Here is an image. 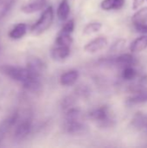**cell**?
I'll return each instance as SVG.
<instances>
[{
  "label": "cell",
  "instance_id": "1",
  "mask_svg": "<svg viewBox=\"0 0 147 148\" xmlns=\"http://www.w3.org/2000/svg\"><path fill=\"white\" fill-rule=\"evenodd\" d=\"M0 71L5 76L21 83H24L33 77H39L33 75L27 68H21L11 65H3L0 67ZM40 78V77H39Z\"/></svg>",
  "mask_w": 147,
  "mask_h": 148
},
{
  "label": "cell",
  "instance_id": "2",
  "mask_svg": "<svg viewBox=\"0 0 147 148\" xmlns=\"http://www.w3.org/2000/svg\"><path fill=\"white\" fill-rule=\"evenodd\" d=\"M54 21V10L52 6H49L42 14L38 21L32 26L31 33L35 36H38L45 32L50 28Z\"/></svg>",
  "mask_w": 147,
  "mask_h": 148
},
{
  "label": "cell",
  "instance_id": "3",
  "mask_svg": "<svg viewBox=\"0 0 147 148\" xmlns=\"http://www.w3.org/2000/svg\"><path fill=\"white\" fill-rule=\"evenodd\" d=\"M88 117L101 127H109L113 122L110 116V110L107 106H102L93 109L89 112Z\"/></svg>",
  "mask_w": 147,
  "mask_h": 148
},
{
  "label": "cell",
  "instance_id": "4",
  "mask_svg": "<svg viewBox=\"0 0 147 148\" xmlns=\"http://www.w3.org/2000/svg\"><path fill=\"white\" fill-rule=\"evenodd\" d=\"M16 125V126L15 132H14V137L18 140L25 139L29 135L32 128L31 119L29 117H26L23 119L22 121H20V122H18L17 121Z\"/></svg>",
  "mask_w": 147,
  "mask_h": 148
},
{
  "label": "cell",
  "instance_id": "5",
  "mask_svg": "<svg viewBox=\"0 0 147 148\" xmlns=\"http://www.w3.org/2000/svg\"><path fill=\"white\" fill-rule=\"evenodd\" d=\"M87 127L80 121V119L68 120L65 119L64 122V130L69 134H81L85 133Z\"/></svg>",
  "mask_w": 147,
  "mask_h": 148
},
{
  "label": "cell",
  "instance_id": "6",
  "mask_svg": "<svg viewBox=\"0 0 147 148\" xmlns=\"http://www.w3.org/2000/svg\"><path fill=\"white\" fill-rule=\"evenodd\" d=\"M18 119H19V114L16 112L11 115H10L9 117H7L6 119H4L0 123V143L3 140V139L10 130V128L16 125Z\"/></svg>",
  "mask_w": 147,
  "mask_h": 148
},
{
  "label": "cell",
  "instance_id": "7",
  "mask_svg": "<svg viewBox=\"0 0 147 148\" xmlns=\"http://www.w3.org/2000/svg\"><path fill=\"white\" fill-rule=\"evenodd\" d=\"M108 44V41L107 39V37L105 36H99L92 41H90L89 42H88L85 47H84V50L88 53H96L100 50L104 49Z\"/></svg>",
  "mask_w": 147,
  "mask_h": 148
},
{
  "label": "cell",
  "instance_id": "8",
  "mask_svg": "<svg viewBox=\"0 0 147 148\" xmlns=\"http://www.w3.org/2000/svg\"><path fill=\"white\" fill-rule=\"evenodd\" d=\"M27 69L35 75L39 76L45 69V64L43 62L37 57H30L27 62Z\"/></svg>",
  "mask_w": 147,
  "mask_h": 148
},
{
  "label": "cell",
  "instance_id": "9",
  "mask_svg": "<svg viewBox=\"0 0 147 148\" xmlns=\"http://www.w3.org/2000/svg\"><path fill=\"white\" fill-rule=\"evenodd\" d=\"M79 78V72L77 70H69L62 74L60 77V82L64 87L73 86Z\"/></svg>",
  "mask_w": 147,
  "mask_h": 148
},
{
  "label": "cell",
  "instance_id": "10",
  "mask_svg": "<svg viewBox=\"0 0 147 148\" xmlns=\"http://www.w3.org/2000/svg\"><path fill=\"white\" fill-rule=\"evenodd\" d=\"M46 3H47V0H35L31 3L24 4L21 8V10L25 14H32L42 10L46 5Z\"/></svg>",
  "mask_w": 147,
  "mask_h": 148
},
{
  "label": "cell",
  "instance_id": "11",
  "mask_svg": "<svg viewBox=\"0 0 147 148\" xmlns=\"http://www.w3.org/2000/svg\"><path fill=\"white\" fill-rule=\"evenodd\" d=\"M70 55V47L68 46H57L52 49L51 56L55 61H64Z\"/></svg>",
  "mask_w": 147,
  "mask_h": 148
},
{
  "label": "cell",
  "instance_id": "12",
  "mask_svg": "<svg viewBox=\"0 0 147 148\" xmlns=\"http://www.w3.org/2000/svg\"><path fill=\"white\" fill-rule=\"evenodd\" d=\"M146 102H147L146 89L138 91L136 94L130 96L126 100V104L128 106H134V105H139V104H142V103H146Z\"/></svg>",
  "mask_w": 147,
  "mask_h": 148
},
{
  "label": "cell",
  "instance_id": "13",
  "mask_svg": "<svg viewBox=\"0 0 147 148\" xmlns=\"http://www.w3.org/2000/svg\"><path fill=\"white\" fill-rule=\"evenodd\" d=\"M23 87L29 92L39 93L42 90V84L39 77H33L23 83Z\"/></svg>",
  "mask_w": 147,
  "mask_h": 148
},
{
  "label": "cell",
  "instance_id": "14",
  "mask_svg": "<svg viewBox=\"0 0 147 148\" xmlns=\"http://www.w3.org/2000/svg\"><path fill=\"white\" fill-rule=\"evenodd\" d=\"M135 62L134 57L131 55V54H122L119 56H117L114 60H113V63L125 68L127 66H133Z\"/></svg>",
  "mask_w": 147,
  "mask_h": 148
},
{
  "label": "cell",
  "instance_id": "15",
  "mask_svg": "<svg viewBox=\"0 0 147 148\" xmlns=\"http://www.w3.org/2000/svg\"><path fill=\"white\" fill-rule=\"evenodd\" d=\"M70 12V6L68 0H62L57 9V16L60 21L64 22L68 19Z\"/></svg>",
  "mask_w": 147,
  "mask_h": 148
},
{
  "label": "cell",
  "instance_id": "16",
  "mask_svg": "<svg viewBox=\"0 0 147 148\" xmlns=\"http://www.w3.org/2000/svg\"><path fill=\"white\" fill-rule=\"evenodd\" d=\"M27 32V25L25 23L16 24L9 33V36L13 40H17L22 38Z\"/></svg>",
  "mask_w": 147,
  "mask_h": 148
},
{
  "label": "cell",
  "instance_id": "17",
  "mask_svg": "<svg viewBox=\"0 0 147 148\" xmlns=\"http://www.w3.org/2000/svg\"><path fill=\"white\" fill-rule=\"evenodd\" d=\"M125 4V0H103L101 7L104 10H120Z\"/></svg>",
  "mask_w": 147,
  "mask_h": 148
},
{
  "label": "cell",
  "instance_id": "18",
  "mask_svg": "<svg viewBox=\"0 0 147 148\" xmlns=\"http://www.w3.org/2000/svg\"><path fill=\"white\" fill-rule=\"evenodd\" d=\"M147 48V36H142L136 40H134L131 46L130 50L132 52H140Z\"/></svg>",
  "mask_w": 147,
  "mask_h": 148
},
{
  "label": "cell",
  "instance_id": "19",
  "mask_svg": "<svg viewBox=\"0 0 147 148\" xmlns=\"http://www.w3.org/2000/svg\"><path fill=\"white\" fill-rule=\"evenodd\" d=\"M132 22L133 24L146 23H147V7H144L138 10L132 17Z\"/></svg>",
  "mask_w": 147,
  "mask_h": 148
},
{
  "label": "cell",
  "instance_id": "20",
  "mask_svg": "<svg viewBox=\"0 0 147 148\" xmlns=\"http://www.w3.org/2000/svg\"><path fill=\"white\" fill-rule=\"evenodd\" d=\"M73 42V38L70 34H65L60 32L55 39V44L57 46H68L70 47V45Z\"/></svg>",
  "mask_w": 147,
  "mask_h": 148
},
{
  "label": "cell",
  "instance_id": "21",
  "mask_svg": "<svg viewBox=\"0 0 147 148\" xmlns=\"http://www.w3.org/2000/svg\"><path fill=\"white\" fill-rule=\"evenodd\" d=\"M101 28H102V23H98V22L90 23L85 26V28L83 29V33L85 35H91V34L100 31Z\"/></svg>",
  "mask_w": 147,
  "mask_h": 148
},
{
  "label": "cell",
  "instance_id": "22",
  "mask_svg": "<svg viewBox=\"0 0 147 148\" xmlns=\"http://www.w3.org/2000/svg\"><path fill=\"white\" fill-rule=\"evenodd\" d=\"M137 75V71L134 69L133 66H127L123 68L122 71V78L126 81H130L133 80L136 77Z\"/></svg>",
  "mask_w": 147,
  "mask_h": 148
},
{
  "label": "cell",
  "instance_id": "23",
  "mask_svg": "<svg viewBox=\"0 0 147 148\" xmlns=\"http://www.w3.org/2000/svg\"><path fill=\"white\" fill-rule=\"evenodd\" d=\"M80 117H81V111H80V109H78L76 108H73V107L68 108L65 119L73 120V119H80Z\"/></svg>",
  "mask_w": 147,
  "mask_h": 148
},
{
  "label": "cell",
  "instance_id": "24",
  "mask_svg": "<svg viewBox=\"0 0 147 148\" xmlns=\"http://www.w3.org/2000/svg\"><path fill=\"white\" fill-rule=\"evenodd\" d=\"M74 29H75V21L73 19H71V20L68 21L64 24V26L62 27V29H61L60 32L65 33V34H70L71 35L73 33Z\"/></svg>",
  "mask_w": 147,
  "mask_h": 148
},
{
  "label": "cell",
  "instance_id": "25",
  "mask_svg": "<svg viewBox=\"0 0 147 148\" xmlns=\"http://www.w3.org/2000/svg\"><path fill=\"white\" fill-rule=\"evenodd\" d=\"M12 3H13V0H7V1L4 3L3 7V9H2L1 11H0V19H1L2 17H3V16L9 11V10L11 8Z\"/></svg>",
  "mask_w": 147,
  "mask_h": 148
},
{
  "label": "cell",
  "instance_id": "26",
  "mask_svg": "<svg viewBox=\"0 0 147 148\" xmlns=\"http://www.w3.org/2000/svg\"><path fill=\"white\" fill-rule=\"evenodd\" d=\"M125 43H126V41H125L124 39L118 40V41L113 45V47L111 48V50H113V51H118V50L123 49V47L125 46Z\"/></svg>",
  "mask_w": 147,
  "mask_h": 148
},
{
  "label": "cell",
  "instance_id": "27",
  "mask_svg": "<svg viewBox=\"0 0 147 148\" xmlns=\"http://www.w3.org/2000/svg\"><path fill=\"white\" fill-rule=\"evenodd\" d=\"M74 98L71 96H68L66 97L63 101H62V108H69L74 105Z\"/></svg>",
  "mask_w": 147,
  "mask_h": 148
},
{
  "label": "cell",
  "instance_id": "28",
  "mask_svg": "<svg viewBox=\"0 0 147 148\" xmlns=\"http://www.w3.org/2000/svg\"><path fill=\"white\" fill-rule=\"evenodd\" d=\"M134 29L139 32L142 34H147V23H139V24H133Z\"/></svg>",
  "mask_w": 147,
  "mask_h": 148
},
{
  "label": "cell",
  "instance_id": "29",
  "mask_svg": "<svg viewBox=\"0 0 147 148\" xmlns=\"http://www.w3.org/2000/svg\"><path fill=\"white\" fill-rule=\"evenodd\" d=\"M144 3V0H133V10H136Z\"/></svg>",
  "mask_w": 147,
  "mask_h": 148
},
{
  "label": "cell",
  "instance_id": "30",
  "mask_svg": "<svg viewBox=\"0 0 147 148\" xmlns=\"http://www.w3.org/2000/svg\"><path fill=\"white\" fill-rule=\"evenodd\" d=\"M88 93V91L86 90V88L84 87H79L76 89V95H80V96H85V95Z\"/></svg>",
  "mask_w": 147,
  "mask_h": 148
},
{
  "label": "cell",
  "instance_id": "31",
  "mask_svg": "<svg viewBox=\"0 0 147 148\" xmlns=\"http://www.w3.org/2000/svg\"><path fill=\"white\" fill-rule=\"evenodd\" d=\"M145 127L147 128V117H146V121H145Z\"/></svg>",
  "mask_w": 147,
  "mask_h": 148
},
{
  "label": "cell",
  "instance_id": "32",
  "mask_svg": "<svg viewBox=\"0 0 147 148\" xmlns=\"http://www.w3.org/2000/svg\"><path fill=\"white\" fill-rule=\"evenodd\" d=\"M146 1H147V0H146Z\"/></svg>",
  "mask_w": 147,
  "mask_h": 148
}]
</instances>
